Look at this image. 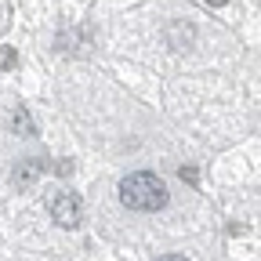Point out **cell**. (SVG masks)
<instances>
[{
    "label": "cell",
    "mask_w": 261,
    "mask_h": 261,
    "mask_svg": "<svg viewBox=\"0 0 261 261\" xmlns=\"http://www.w3.org/2000/svg\"><path fill=\"white\" fill-rule=\"evenodd\" d=\"M167 44L174 51H189L196 44V25L192 22H171L167 25Z\"/></svg>",
    "instance_id": "3957f363"
},
{
    "label": "cell",
    "mask_w": 261,
    "mask_h": 261,
    "mask_svg": "<svg viewBox=\"0 0 261 261\" xmlns=\"http://www.w3.org/2000/svg\"><path fill=\"white\" fill-rule=\"evenodd\" d=\"M18 65V51L15 47H0V69H15Z\"/></svg>",
    "instance_id": "8992f818"
},
{
    "label": "cell",
    "mask_w": 261,
    "mask_h": 261,
    "mask_svg": "<svg viewBox=\"0 0 261 261\" xmlns=\"http://www.w3.org/2000/svg\"><path fill=\"white\" fill-rule=\"evenodd\" d=\"M171 200L163 178H156L152 171H138V174H127L120 181V203L127 211H163Z\"/></svg>",
    "instance_id": "6da1fadb"
},
{
    "label": "cell",
    "mask_w": 261,
    "mask_h": 261,
    "mask_svg": "<svg viewBox=\"0 0 261 261\" xmlns=\"http://www.w3.org/2000/svg\"><path fill=\"white\" fill-rule=\"evenodd\" d=\"M181 178H185L189 185H196V181H200V171H196V167H181Z\"/></svg>",
    "instance_id": "ba28073f"
},
{
    "label": "cell",
    "mask_w": 261,
    "mask_h": 261,
    "mask_svg": "<svg viewBox=\"0 0 261 261\" xmlns=\"http://www.w3.org/2000/svg\"><path fill=\"white\" fill-rule=\"evenodd\" d=\"M207 4H211V8H225V4H228V0H207Z\"/></svg>",
    "instance_id": "30bf717a"
},
{
    "label": "cell",
    "mask_w": 261,
    "mask_h": 261,
    "mask_svg": "<svg viewBox=\"0 0 261 261\" xmlns=\"http://www.w3.org/2000/svg\"><path fill=\"white\" fill-rule=\"evenodd\" d=\"M47 211H51V221L58 228H76L84 221V200H80L76 192H55L51 203H47Z\"/></svg>",
    "instance_id": "7a4b0ae2"
},
{
    "label": "cell",
    "mask_w": 261,
    "mask_h": 261,
    "mask_svg": "<svg viewBox=\"0 0 261 261\" xmlns=\"http://www.w3.org/2000/svg\"><path fill=\"white\" fill-rule=\"evenodd\" d=\"M11 130H15V135H22V138H33V135H37V123H33V116H29L25 106H18V109L11 113Z\"/></svg>",
    "instance_id": "5b68a950"
},
{
    "label": "cell",
    "mask_w": 261,
    "mask_h": 261,
    "mask_svg": "<svg viewBox=\"0 0 261 261\" xmlns=\"http://www.w3.org/2000/svg\"><path fill=\"white\" fill-rule=\"evenodd\" d=\"M156 261H189L185 254H163V257H156Z\"/></svg>",
    "instance_id": "9c48e42d"
},
{
    "label": "cell",
    "mask_w": 261,
    "mask_h": 261,
    "mask_svg": "<svg viewBox=\"0 0 261 261\" xmlns=\"http://www.w3.org/2000/svg\"><path fill=\"white\" fill-rule=\"evenodd\" d=\"M44 171H47V163H44V160H22L18 167L11 171V181H15L18 189H25V185H33V181H37Z\"/></svg>",
    "instance_id": "277c9868"
},
{
    "label": "cell",
    "mask_w": 261,
    "mask_h": 261,
    "mask_svg": "<svg viewBox=\"0 0 261 261\" xmlns=\"http://www.w3.org/2000/svg\"><path fill=\"white\" fill-rule=\"evenodd\" d=\"M55 174H62V178L73 174V160H58V163H55Z\"/></svg>",
    "instance_id": "52a82bcc"
}]
</instances>
